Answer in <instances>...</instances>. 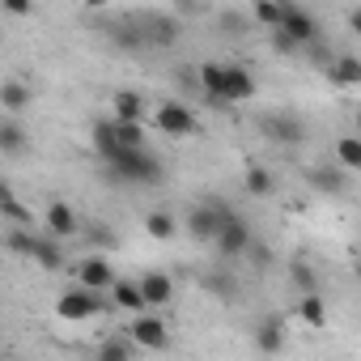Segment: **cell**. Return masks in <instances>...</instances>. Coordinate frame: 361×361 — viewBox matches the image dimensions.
<instances>
[{
	"label": "cell",
	"instance_id": "cell-11",
	"mask_svg": "<svg viewBox=\"0 0 361 361\" xmlns=\"http://www.w3.org/2000/svg\"><path fill=\"white\" fill-rule=\"evenodd\" d=\"M47 234L51 238H77V213L64 200H51L47 204Z\"/></svg>",
	"mask_w": 361,
	"mask_h": 361
},
{
	"label": "cell",
	"instance_id": "cell-29",
	"mask_svg": "<svg viewBox=\"0 0 361 361\" xmlns=\"http://www.w3.org/2000/svg\"><path fill=\"white\" fill-rule=\"evenodd\" d=\"M0 209H5V217H9V221H18V226H26V221H30V213L22 209V200H18V192H13L9 183L0 188Z\"/></svg>",
	"mask_w": 361,
	"mask_h": 361
},
{
	"label": "cell",
	"instance_id": "cell-17",
	"mask_svg": "<svg viewBox=\"0 0 361 361\" xmlns=\"http://www.w3.org/2000/svg\"><path fill=\"white\" fill-rule=\"evenodd\" d=\"M140 293H145L149 306H166L170 293H174V285H170L166 272H145V276H140Z\"/></svg>",
	"mask_w": 361,
	"mask_h": 361
},
{
	"label": "cell",
	"instance_id": "cell-8",
	"mask_svg": "<svg viewBox=\"0 0 361 361\" xmlns=\"http://www.w3.org/2000/svg\"><path fill=\"white\" fill-rule=\"evenodd\" d=\"M264 132L276 140V145H298L306 140V123L298 115H264Z\"/></svg>",
	"mask_w": 361,
	"mask_h": 361
},
{
	"label": "cell",
	"instance_id": "cell-6",
	"mask_svg": "<svg viewBox=\"0 0 361 361\" xmlns=\"http://www.w3.org/2000/svg\"><path fill=\"white\" fill-rule=\"evenodd\" d=\"M217 251H221L226 259L251 251V226H247L238 213H226V230H221V238H217Z\"/></svg>",
	"mask_w": 361,
	"mask_h": 361
},
{
	"label": "cell",
	"instance_id": "cell-26",
	"mask_svg": "<svg viewBox=\"0 0 361 361\" xmlns=\"http://www.w3.org/2000/svg\"><path fill=\"white\" fill-rule=\"evenodd\" d=\"M298 314H302V323H310V327H323V323H327V306H323L319 293H306V298L298 302Z\"/></svg>",
	"mask_w": 361,
	"mask_h": 361
},
{
	"label": "cell",
	"instance_id": "cell-22",
	"mask_svg": "<svg viewBox=\"0 0 361 361\" xmlns=\"http://www.w3.org/2000/svg\"><path fill=\"white\" fill-rule=\"evenodd\" d=\"M327 77H331L336 85H361V60H357V56H336Z\"/></svg>",
	"mask_w": 361,
	"mask_h": 361
},
{
	"label": "cell",
	"instance_id": "cell-24",
	"mask_svg": "<svg viewBox=\"0 0 361 361\" xmlns=\"http://www.w3.org/2000/svg\"><path fill=\"white\" fill-rule=\"evenodd\" d=\"M272 188H276V178L268 166H247V192L251 196H272Z\"/></svg>",
	"mask_w": 361,
	"mask_h": 361
},
{
	"label": "cell",
	"instance_id": "cell-33",
	"mask_svg": "<svg viewBox=\"0 0 361 361\" xmlns=\"http://www.w3.org/2000/svg\"><path fill=\"white\" fill-rule=\"evenodd\" d=\"M293 285L302 289V298H306V293H314V272H310L306 264H298V268H293Z\"/></svg>",
	"mask_w": 361,
	"mask_h": 361
},
{
	"label": "cell",
	"instance_id": "cell-20",
	"mask_svg": "<svg viewBox=\"0 0 361 361\" xmlns=\"http://www.w3.org/2000/svg\"><path fill=\"white\" fill-rule=\"evenodd\" d=\"M140 26H145V39L157 43V47H170V43L178 39V26L166 22V18H157V13H153V18H140Z\"/></svg>",
	"mask_w": 361,
	"mask_h": 361
},
{
	"label": "cell",
	"instance_id": "cell-35",
	"mask_svg": "<svg viewBox=\"0 0 361 361\" xmlns=\"http://www.w3.org/2000/svg\"><path fill=\"white\" fill-rule=\"evenodd\" d=\"M348 26H353V35H361V5L348 9Z\"/></svg>",
	"mask_w": 361,
	"mask_h": 361
},
{
	"label": "cell",
	"instance_id": "cell-3",
	"mask_svg": "<svg viewBox=\"0 0 361 361\" xmlns=\"http://www.w3.org/2000/svg\"><path fill=\"white\" fill-rule=\"evenodd\" d=\"M226 213H230V209H226L221 200H204V204H196V209L188 213V230H192V238L217 247V238H221V230H226Z\"/></svg>",
	"mask_w": 361,
	"mask_h": 361
},
{
	"label": "cell",
	"instance_id": "cell-36",
	"mask_svg": "<svg viewBox=\"0 0 361 361\" xmlns=\"http://www.w3.org/2000/svg\"><path fill=\"white\" fill-rule=\"evenodd\" d=\"M5 9H9V13H30L26 0H5Z\"/></svg>",
	"mask_w": 361,
	"mask_h": 361
},
{
	"label": "cell",
	"instance_id": "cell-16",
	"mask_svg": "<svg viewBox=\"0 0 361 361\" xmlns=\"http://www.w3.org/2000/svg\"><path fill=\"white\" fill-rule=\"evenodd\" d=\"M111 102H115V119H119V123H140V119H145V98H140L136 90H119Z\"/></svg>",
	"mask_w": 361,
	"mask_h": 361
},
{
	"label": "cell",
	"instance_id": "cell-10",
	"mask_svg": "<svg viewBox=\"0 0 361 361\" xmlns=\"http://www.w3.org/2000/svg\"><path fill=\"white\" fill-rule=\"evenodd\" d=\"M77 276H81V289H94V293H102V289H115V272H111V264L106 259H85L81 268H77Z\"/></svg>",
	"mask_w": 361,
	"mask_h": 361
},
{
	"label": "cell",
	"instance_id": "cell-12",
	"mask_svg": "<svg viewBox=\"0 0 361 361\" xmlns=\"http://www.w3.org/2000/svg\"><path fill=\"white\" fill-rule=\"evenodd\" d=\"M306 178H310V188L314 192H323V196H344V170H336V166H310L306 170Z\"/></svg>",
	"mask_w": 361,
	"mask_h": 361
},
{
	"label": "cell",
	"instance_id": "cell-14",
	"mask_svg": "<svg viewBox=\"0 0 361 361\" xmlns=\"http://www.w3.org/2000/svg\"><path fill=\"white\" fill-rule=\"evenodd\" d=\"M111 302H115L119 310H132L136 319L149 310V302H145V293H140V281H115V289H111Z\"/></svg>",
	"mask_w": 361,
	"mask_h": 361
},
{
	"label": "cell",
	"instance_id": "cell-5",
	"mask_svg": "<svg viewBox=\"0 0 361 361\" xmlns=\"http://www.w3.org/2000/svg\"><path fill=\"white\" fill-rule=\"evenodd\" d=\"M281 35L293 43V47H310L314 39H319V22L306 13V9H298V5H289V13H285V26H281Z\"/></svg>",
	"mask_w": 361,
	"mask_h": 361
},
{
	"label": "cell",
	"instance_id": "cell-15",
	"mask_svg": "<svg viewBox=\"0 0 361 361\" xmlns=\"http://www.w3.org/2000/svg\"><path fill=\"white\" fill-rule=\"evenodd\" d=\"M200 90L213 98V106H226V64H200Z\"/></svg>",
	"mask_w": 361,
	"mask_h": 361
},
{
	"label": "cell",
	"instance_id": "cell-34",
	"mask_svg": "<svg viewBox=\"0 0 361 361\" xmlns=\"http://www.w3.org/2000/svg\"><path fill=\"white\" fill-rule=\"evenodd\" d=\"M90 238H94V243H102V247H111V243H115V234H111L106 226H94V230H90Z\"/></svg>",
	"mask_w": 361,
	"mask_h": 361
},
{
	"label": "cell",
	"instance_id": "cell-9",
	"mask_svg": "<svg viewBox=\"0 0 361 361\" xmlns=\"http://www.w3.org/2000/svg\"><path fill=\"white\" fill-rule=\"evenodd\" d=\"M128 340H136L140 348H166V344H170V331H166L161 319L140 314V319H132V336H128Z\"/></svg>",
	"mask_w": 361,
	"mask_h": 361
},
{
	"label": "cell",
	"instance_id": "cell-32",
	"mask_svg": "<svg viewBox=\"0 0 361 361\" xmlns=\"http://www.w3.org/2000/svg\"><path fill=\"white\" fill-rule=\"evenodd\" d=\"M128 357H132L128 340H102L98 344V361H128Z\"/></svg>",
	"mask_w": 361,
	"mask_h": 361
},
{
	"label": "cell",
	"instance_id": "cell-25",
	"mask_svg": "<svg viewBox=\"0 0 361 361\" xmlns=\"http://www.w3.org/2000/svg\"><path fill=\"white\" fill-rule=\"evenodd\" d=\"M204 289H209V293H217L221 302L238 298V281H234L230 272H204Z\"/></svg>",
	"mask_w": 361,
	"mask_h": 361
},
{
	"label": "cell",
	"instance_id": "cell-1",
	"mask_svg": "<svg viewBox=\"0 0 361 361\" xmlns=\"http://www.w3.org/2000/svg\"><path fill=\"white\" fill-rule=\"evenodd\" d=\"M9 238V251H18V255H30L43 272H60V264H64V251H60V238H43V234H30V230H9L5 234Z\"/></svg>",
	"mask_w": 361,
	"mask_h": 361
},
{
	"label": "cell",
	"instance_id": "cell-38",
	"mask_svg": "<svg viewBox=\"0 0 361 361\" xmlns=\"http://www.w3.org/2000/svg\"><path fill=\"white\" fill-rule=\"evenodd\" d=\"M357 281H361V259H357Z\"/></svg>",
	"mask_w": 361,
	"mask_h": 361
},
{
	"label": "cell",
	"instance_id": "cell-18",
	"mask_svg": "<svg viewBox=\"0 0 361 361\" xmlns=\"http://www.w3.org/2000/svg\"><path fill=\"white\" fill-rule=\"evenodd\" d=\"M94 149H98L102 161H115V157L123 153L119 132H115V119H111V123H94Z\"/></svg>",
	"mask_w": 361,
	"mask_h": 361
},
{
	"label": "cell",
	"instance_id": "cell-7",
	"mask_svg": "<svg viewBox=\"0 0 361 361\" xmlns=\"http://www.w3.org/2000/svg\"><path fill=\"white\" fill-rule=\"evenodd\" d=\"M157 128H161L166 136H192V132H196V115H192L183 102H161Z\"/></svg>",
	"mask_w": 361,
	"mask_h": 361
},
{
	"label": "cell",
	"instance_id": "cell-28",
	"mask_svg": "<svg viewBox=\"0 0 361 361\" xmlns=\"http://www.w3.org/2000/svg\"><path fill=\"white\" fill-rule=\"evenodd\" d=\"M145 230H149V238H157V243H170L178 226H174V217H170V213H149V217H145Z\"/></svg>",
	"mask_w": 361,
	"mask_h": 361
},
{
	"label": "cell",
	"instance_id": "cell-31",
	"mask_svg": "<svg viewBox=\"0 0 361 361\" xmlns=\"http://www.w3.org/2000/svg\"><path fill=\"white\" fill-rule=\"evenodd\" d=\"M115 132H119V145L123 149H145V128L140 123H119L115 119Z\"/></svg>",
	"mask_w": 361,
	"mask_h": 361
},
{
	"label": "cell",
	"instance_id": "cell-21",
	"mask_svg": "<svg viewBox=\"0 0 361 361\" xmlns=\"http://www.w3.org/2000/svg\"><path fill=\"white\" fill-rule=\"evenodd\" d=\"M255 348H259V353H281V348H285V327H281L276 319H264V323L255 327Z\"/></svg>",
	"mask_w": 361,
	"mask_h": 361
},
{
	"label": "cell",
	"instance_id": "cell-23",
	"mask_svg": "<svg viewBox=\"0 0 361 361\" xmlns=\"http://www.w3.org/2000/svg\"><path fill=\"white\" fill-rule=\"evenodd\" d=\"M336 157H340V170H361V136H340Z\"/></svg>",
	"mask_w": 361,
	"mask_h": 361
},
{
	"label": "cell",
	"instance_id": "cell-2",
	"mask_svg": "<svg viewBox=\"0 0 361 361\" xmlns=\"http://www.w3.org/2000/svg\"><path fill=\"white\" fill-rule=\"evenodd\" d=\"M115 178H123V183H161V161L145 149H123L115 161H106Z\"/></svg>",
	"mask_w": 361,
	"mask_h": 361
},
{
	"label": "cell",
	"instance_id": "cell-37",
	"mask_svg": "<svg viewBox=\"0 0 361 361\" xmlns=\"http://www.w3.org/2000/svg\"><path fill=\"white\" fill-rule=\"evenodd\" d=\"M357 136H361V111H357Z\"/></svg>",
	"mask_w": 361,
	"mask_h": 361
},
{
	"label": "cell",
	"instance_id": "cell-4",
	"mask_svg": "<svg viewBox=\"0 0 361 361\" xmlns=\"http://www.w3.org/2000/svg\"><path fill=\"white\" fill-rule=\"evenodd\" d=\"M102 310H106V298L94 293V289H64L60 302H56V314L68 319V323H85V319H94Z\"/></svg>",
	"mask_w": 361,
	"mask_h": 361
},
{
	"label": "cell",
	"instance_id": "cell-19",
	"mask_svg": "<svg viewBox=\"0 0 361 361\" xmlns=\"http://www.w3.org/2000/svg\"><path fill=\"white\" fill-rule=\"evenodd\" d=\"M30 102H35V94H30L22 81H5V85H0V106H5L9 115H22Z\"/></svg>",
	"mask_w": 361,
	"mask_h": 361
},
{
	"label": "cell",
	"instance_id": "cell-30",
	"mask_svg": "<svg viewBox=\"0 0 361 361\" xmlns=\"http://www.w3.org/2000/svg\"><path fill=\"white\" fill-rule=\"evenodd\" d=\"M285 13H289V5H276V0H272V5H255V18H259L272 35L285 26Z\"/></svg>",
	"mask_w": 361,
	"mask_h": 361
},
{
	"label": "cell",
	"instance_id": "cell-27",
	"mask_svg": "<svg viewBox=\"0 0 361 361\" xmlns=\"http://www.w3.org/2000/svg\"><path fill=\"white\" fill-rule=\"evenodd\" d=\"M0 149H5V153H22V149H26V132H22L18 119H5V123H0Z\"/></svg>",
	"mask_w": 361,
	"mask_h": 361
},
{
	"label": "cell",
	"instance_id": "cell-13",
	"mask_svg": "<svg viewBox=\"0 0 361 361\" xmlns=\"http://www.w3.org/2000/svg\"><path fill=\"white\" fill-rule=\"evenodd\" d=\"M255 98V77L238 64H226V102H247Z\"/></svg>",
	"mask_w": 361,
	"mask_h": 361
}]
</instances>
